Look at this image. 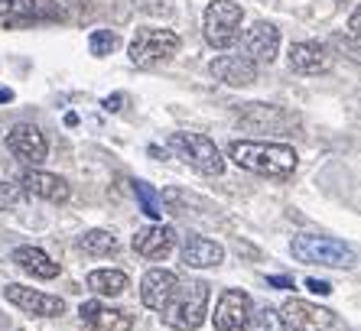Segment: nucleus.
<instances>
[{
  "label": "nucleus",
  "mask_w": 361,
  "mask_h": 331,
  "mask_svg": "<svg viewBox=\"0 0 361 331\" xmlns=\"http://www.w3.org/2000/svg\"><path fill=\"white\" fill-rule=\"evenodd\" d=\"M13 263H17L23 273L36 276V280H56V276H59V263L39 247H17L13 250Z\"/></svg>",
  "instance_id": "nucleus-21"
},
{
  "label": "nucleus",
  "mask_w": 361,
  "mask_h": 331,
  "mask_svg": "<svg viewBox=\"0 0 361 331\" xmlns=\"http://www.w3.org/2000/svg\"><path fill=\"white\" fill-rule=\"evenodd\" d=\"M88 49H92V56H111V52L118 49V36L111 33V30H94L92 36H88Z\"/></svg>",
  "instance_id": "nucleus-26"
},
{
  "label": "nucleus",
  "mask_w": 361,
  "mask_h": 331,
  "mask_svg": "<svg viewBox=\"0 0 361 331\" xmlns=\"http://www.w3.org/2000/svg\"><path fill=\"white\" fill-rule=\"evenodd\" d=\"M228 159L238 166V169H247L254 175H264V179H293L296 173V156L293 146L286 143H261V140H235L228 146Z\"/></svg>",
  "instance_id": "nucleus-1"
},
{
  "label": "nucleus",
  "mask_w": 361,
  "mask_h": 331,
  "mask_svg": "<svg viewBox=\"0 0 361 331\" xmlns=\"http://www.w3.org/2000/svg\"><path fill=\"white\" fill-rule=\"evenodd\" d=\"M209 315V282L205 280H179L173 299L163 308V322L176 331H195Z\"/></svg>",
  "instance_id": "nucleus-2"
},
{
  "label": "nucleus",
  "mask_w": 361,
  "mask_h": 331,
  "mask_svg": "<svg viewBox=\"0 0 361 331\" xmlns=\"http://www.w3.org/2000/svg\"><path fill=\"white\" fill-rule=\"evenodd\" d=\"M267 282L274 289H293V280H290V276H267Z\"/></svg>",
  "instance_id": "nucleus-32"
},
{
  "label": "nucleus",
  "mask_w": 361,
  "mask_h": 331,
  "mask_svg": "<svg viewBox=\"0 0 361 331\" xmlns=\"http://www.w3.org/2000/svg\"><path fill=\"white\" fill-rule=\"evenodd\" d=\"M59 17V0H0V20L30 23V20Z\"/></svg>",
  "instance_id": "nucleus-18"
},
{
  "label": "nucleus",
  "mask_w": 361,
  "mask_h": 331,
  "mask_svg": "<svg viewBox=\"0 0 361 331\" xmlns=\"http://www.w3.org/2000/svg\"><path fill=\"white\" fill-rule=\"evenodd\" d=\"M7 149L20 159V163L39 166L42 159L49 156V140H46V133H42L36 124H17L7 133Z\"/></svg>",
  "instance_id": "nucleus-11"
},
{
  "label": "nucleus",
  "mask_w": 361,
  "mask_h": 331,
  "mask_svg": "<svg viewBox=\"0 0 361 331\" xmlns=\"http://www.w3.org/2000/svg\"><path fill=\"white\" fill-rule=\"evenodd\" d=\"M238 124L244 130H254V133H286L293 130L300 120H296L290 111L277 108V104H244L241 114H238Z\"/></svg>",
  "instance_id": "nucleus-9"
},
{
  "label": "nucleus",
  "mask_w": 361,
  "mask_h": 331,
  "mask_svg": "<svg viewBox=\"0 0 361 331\" xmlns=\"http://www.w3.org/2000/svg\"><path fill=\"white\" fill-rule=\"evenodd\" d=\"M241 20L244 10L241 4H231V0H212L205 7V39L215 46V49H228L235 46L238 36H241Z\"/></svg>",
  "instance_id": "nucleus-6"
},
{
  "label": "nucleus",
  "mask_w": 361,
  "mask_h": 331,
  "mask_svg": "<svg viewBox=\"0 0 361 331\" xmlns=\"http://www.w3.org/2000/svg\"><path fill=\"white\" fill-rule=\"evenodd\" d=\"M176 286L179 276L173 270H150L140 280V302L147 308H153V312H163L166 302L173 299V292H176Z\"/></svg>",
  "instance_id": "nucleus-15"
},
{
  "label": "nucleus",
  "mask_w": 361,
  "mask_h": 331,
  "mask_svg": "<svg viewBox=\"0 0 361 331\" xmlns=\"http://www.w3.org/2000/svg\"><path fill=\"white\" fill-rule=\"evenodd\" d=\"M78 247L88 254V257H108L118 250V237L114 231H104V227H94V231H85L78 237Z\"/></svg>",
  "instance_id": "nucleus-23"
},
{
  "label": "nucleus",
  "mask_w": 361,
  "mask_h": 331,
  "mask_svg": "<svg viewBox=\"0 0 361 331\" xmlns=\"http://www.w3.org/2000/svg\"><path fill=\"white\" fill-rule=\"evenodd\" d=\"M306 286H310V292H316V296H329V292H332V286H329L326 280H306Z\"/></svg>",
  "instance_id": "nucleus-30"
},
{
  "label": "nucleus",
  "mask_w": 361,
  "mask_h": 331,
  "mask_svg": "<svg viewBox=\"0 0 361 331\" xmlns=\"http://www.w3.org/2000/svg\"><path fill=\"white\" fill-rule=\"evenodd\" d=\"M290 68L300 75H322L332 68V52L322 42H293L290 46Z\"/></svg>",
  "instance_id": "nucleus-19"
},
{
  "label": "nucleus",
  "mask_w": 361,
  "mask_h": 331,
  "mask_svg": "<svg viewBox=\"0 0 361 331\" xmlns=\"http://www.w3.org/2000/svg\"><path fill=\"white\" fill-rule=\"evenodd\" d=\"M124 94H108V98H104V101H101V108H104V111H111V114H118V111L121 108H124Z\"/></svg>",
  "instance_id": "nucleus-29"
},
{
  "label": "nucleus",
  "mask_w": 361,
  "mask_h": 331,
  "mask_svg": "<svg viewBox=\"0 0 361 331\" xmlns=\"http://www.w3.org/2000/svg\"><path fill=\"white\" fill-rule=\"evenodd\" d=\"M179 52V36L173 30H157V26H143L137 30L130 46H127V56L130 62L140 68H150V65H160L166 58H173Z\"/></svg>",
  "instance_id": "nucleus-5"
},
{
  "label": "nucleus",
  "mask_w": 361,
  "mask_h": 331,
  "mask_svg": "<svg viewBox=\"0 0 361 331\" xmlns=\"http://www.w3.org/2000/svg\"><path fill=\"white\" fill-rule=\"evenodd\" d=\"M134 192H137V199H140L143 215H147V218H163V199L150 189V185L137 179V182H134Z\"/></svg>",
  "instance_id": "nucleus-25"
},
{
  "label": "nucleus",
  "mask_w": 361,
  "mask_h": 331,
  "mask_svg": "<svg viewBox=\"0 0 361 331\" xmlns=\"http://www.w3.org/2000/svg\"><path fill=\"white\" fill-rule=\"evenodd\" d=\"M225 260V247L215 244L209 237H185L183 244V263L192 266V270H209V266H219Z\"/></svg>",
  "instance_id": "nucleus-20"
},
{
  "label": "nucleus",
  "mask_w": 361,
  "mask_h": 331,
  "mask_svg": "<svg viewBox=\"0 0 361 331\" xmlns=\"http://www.w3.org/2000/svg\"><path fill=\"white\" fill-rule=\"evenodd\" d=\"M290 254L300 263H319V266H338V270H352L358 263L355 250L336 237H319V234H300L290 240Z\"/></svg>",
  "instance_id": "nucleus-3"
},
{
  "label": "nucleus",
  "mask_w": 361,
  "mask_h": 331,
  "mask_svg": "<svg viewBox=\"0 0 361 331\" xmlns=\"http://www.w3.org/2000/svg\"><path fill=\"white\" fill-rule=\"evenodd\" d=\"M78 315H82V322L92 331H130L134 328L130 312H124V308H111V306H104V302H98V299L82 302Z\"/></svg>",
  "instance_id": "nucleus-13"
},
{
  "label": "nucleus",
  "mask_w": 361,
  "mask_h": 331,
  "mask_svg": "<svg viewBox=\"0 0 361 331\" xmlns=\"http://www.w3.org/2000/svg\"><path fill=\"white\" fill-rule=\"evenodd\" d=\"M244 331H286L283 322H280V312L277 308H257V312H251V318H247V325H244Z\"/></svg>",
  "instance_id": "nucleus-24"
},
{
  "label": "nucleus",
  "mask_w": 361,
  "mask_h": 331,
  "mask_svg": "<svg viewBox=\"0 0 361 331\" xmlns=\"http://www.w3.org/2000/svg\"><path fill=\"white\" fill-rule=\"evenodd\" d=\"M13 101V92L10 88H0V104H10Z\"/></svg>",
  "instance_id": "nucleus-33"
},
{
  "label": "nucleus",
  "mask_w": 361,
  "mask_h": 331,
  "mask_svg": "<svg viewBox=\"0 0 361 331\" xmlns=\"http://www.w3.org/2000/svg\"><path fill=\"white\" fill-rule=\"evenodd\" d=\"M209 72L219 82L231 85V88H244V85L257 82V62H251L247 56H219L209 62Z\"/></svg>",
  "instance_id": "nucleus-16"
},
{
  "label": "nucleus",
  "mask_w": 361,
  "mask_h": 331,
  "mask_svg": "<svg viewBox=\"0 0 361 331\" xmlns=\"http://www.w3.org/2000/svg\"><path fill=\"white\" fill-rule=\"evenodd\" d=\"M4 296H7L10 306H17L26 315H36V318H59V315H66V302L59 296L30 289V286H20V282H10Z\"/></svg>",
  "instance_id": "nucleus-8"
},
{
  "label": "nucleus",
  "mask_w": 361,
  "mask_h": 331,
  "mask_svg": "<svg viewBox=\"0 0 361 331\" xmlns=\"http://www.w3.org/2000/svg\"><path fill=\"white\" fill-rule=\"evenodd\" d=\"M254 312V302L247 292L241 289H225L215 302V315H212V322H215V331H241L247 325Z\"/></svg>",
  "instance_id": "nucleus-10"
},
{
  "label": "nucleus",
  "mask_w": 361,
  "mask_h": 331,
  "mask_svg": "<svg viewBox=\"0 0 361 331\" xmlns=\"http://www.w3.org/2000/svg\"><path fill=\"white\" fill-rule=\"evenodd\" d=\"M130 244L143 260H166L176 247V231L169 224H150V227H140Z\"/></svg>",
  "instance_id": "nucleus-12"
},
{
  "label": "nucleus",
  "mask_w": 361,
  "mask_h": 331,
  "mask_svg": "<svg viewBox=\"0 0 361 331\" xmlns=\"http://www.w3.org/2000/svg\"><path fill=\"white\" fill-rule=\"evenodd\" d=\"M20 189L30 192V195H36V199H42V201H52V205H62V201H68V195H72V189H68V182L62 179V175L42 173V169H30V173H23Z\"/></svg>",
  "instance_id": "nucleus-14"
},
{
  "label": "nucleus",
  "mask_w": 361,
  "mask_h": 331,
  "mask_svg": "<svg viewBox=\"0 0 361 331\" xmlns=\"http://www.w3.org/2000/svg\"><path fill=\"white\" fill-rule=\"evenodd\" d=\"M244 49L251 62H274L280 52V30L267 20H257L244 36Z\"/></svg>",
  "instance_id": "nucleus-17"
},
{
  "label": "nucleus",
  "mask_w": 361,
  "mask_h": 331,
  "mask_svg": "<svg viewBox=\"0 0 361 331\" xmlns=\"http://www.w3.org/2000/svg\"><path fill=\"white\" fill-rule=\"evenodd\" d=\"M348 33H352V36H361V4L355 7L352 17H348Z\"/></svg>",
  "instance_id": "nucleus-31"
},
{
  "label": "nucleus",
  "mask_w": 361,
  "mask_h": 331,
  "mask_svg": "<svg viewBox=\"0 0 361 331\" xmlns=\"http://www.w3.org/2000/svg\"><path fill=\"white\" fill-rule=\"evenodd\" d=\"M280 322L290 331H332L336 328V312L302 299H286L280 308Z\"/></svg>",
  "instance_id": "nucleus-7"
},
{
  "label": "nucleus",
  "mask_w": 361,
  "mask_h": 331,
  "mask_svg": "<svg viewBox=\"0 0 361 331\" xmlns=\"http://www.w3.org/2000/svg\"><path fill=\"white\" fill-rule=\"evenodd\" d=\"M332 49H338L345 58H352L361 65V36H352V33H336L332 36Z\"/></svg>",
  "instance_id": "nucleus-27"
},
{
  "label": "nucleus",
  "mask_w": 361,
  "mask_h": 331,
  "mask_svg": "<svg viewBox=\"0 0 361 331\" xmlns=\"http://www.w3.org/2000/svg\"><path fill=\"white\" fill-rule=\"evenodd\" d=\"M169 149L202 175L225 173V156H221V149L215 146V140H209L205 133H173V137H169Z\"/></svg>",
  "instance_id": "nucleus-4"
},
{
  "label": "nucleus",
  "mask_w": 361,
  "mask_h": 331,
  "mask_svg": "<svg viewBox=\"0 0 361 331\" xmlns=\"http://www.w3.org/2000/svg\"><path fill=\"white\" fill-rule=\"evenodd\" d=\"M127 286H130V280L121 270H92L88 273V289H94L98 296H121Z\"/></svg>",
  "instance_id": "nucleus-22"
},
{
  "label": "nucleus",
  "mask_w": 361,
  "mask_h": 331,
  "mask_svg": "<svg viewBox=\"0 0 361 331\" xmlns=\"http://www.w3.org/2000/svg\"><path fill=\"white\" fill-rule=\"evenodd\" d=\"M20 195H23V189L13 182H0V208H13L20 201Z\"/></svg>",
  "instance_id": "nucleus-28"
}]
</instances>
